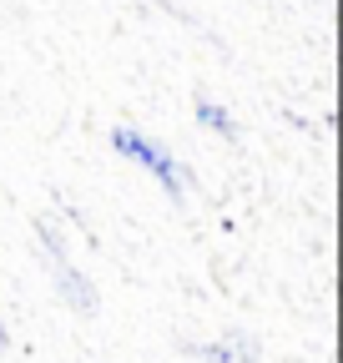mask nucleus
Here are the masks:
<instances>
[{"label":"nucleus","mask_w":343,"mask_h":363,"mask_svg":"<svg viewBox=\"0 0 343 363\" xmlns=\"http://www.w3.org/2000/svg\"><path fill=\"white\" fill-rule=\"evenodd\" d=\"M192 116H197V126H207L212 136H223V142H237V136H242L237 116H232L223 101H212V96H197V101H192Z\"/></svg>","instance_id":"4"},{"label":"nucleus","mask_w":343,"mask_h":363,"mask_svg":"<svg viewBox=\"0 0 343 363\" xmlns=\"http://www.w3.org/2000/svg\"><path fill=\"white\" fill-rule=\"evenodd\" d=\"M192 353L207 358V363H263V358H257V343H252L247 333H227V338L202 343V348H192Z\"/></svg>","instance_id":"3"},{"label":"nucleus","mask_w":343,"mask_h":363,"mask_svg":"<svg viewBox=\"0 0 343 363\" xmlns=\"http://www.w3.org/2000/svg\"><path fill=\"white\" fill-rule=\"evenodd\" d=\"M111 152L126 157V162H137L147 177H157L162 192H167L172 202H182V197L197 187V177H192L177 157H172V152L157 142V136H147L142 126H111Z\"/></svg>","instance_id":"1"},{"label":"nucleus","mask_w":343,"mask_h":363,"mask_svg":"<svg viewBox=\"0 0 343 363\" xmlns=\"http://www.w3.org/2000/svg\"><path fill=\"white\" fill-rule=\"evenodd\" d=\"M0 353H11V328L0 323Z\"/></svg>","instance_id":"5"},{"label":"nucleus","mask_w":343,"mask_h":363,"mask_svg":"<svg viewBox=\"0 0 343 363\" xmlns=\"http://www.w3.org/2000/svg\"><path fill=\"white\" fill-rule=\"evenodd\" d=\"M35 233H40V257H46V267H51V278H56V293H61V303L71 308V313H81V318H91L96 308H101V293L91 288V278L71 262V252H66V238H61V227L51 222V217H40L35 222Z\"/></svg>","instance_id":"2"}]
</instances>
